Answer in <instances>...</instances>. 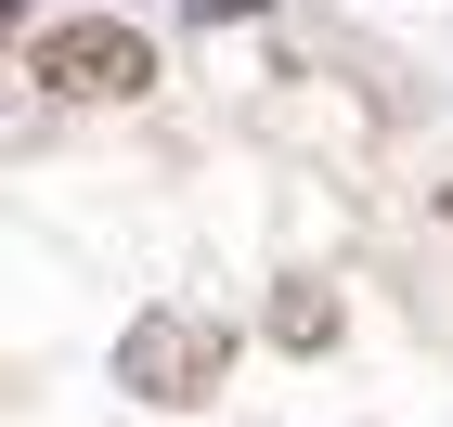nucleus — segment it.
Wrapping results in <instances>:
<instances>
[{
  "label": "nucleus",
  "mask_w": 453,
  "mask_h": 427,
  "mask_svg": "<svg viewBox=\"0 0 453 427\" xmlns=\"http://www.w3.org/2000/svg\"><path fill=\"white\" fill-rule=\"evenodd\" d=\"M27 78L52 104H130V91H156V39L117 27V13H65V27L27 39Z\"/></svg>",
  "instance_id": "2"
},
{
  "label": "nucleus",
  "mask_w": 453,
  "mask_h": 427,
  "mask_svg": "<svg viewBox=\"0 0 453 427\" xmlns=\"http://www.w3.org/2000/svg\"><path fill=\"white\" fill-rule=\"evenodd\" d=\"M220 376H234V324L181 311V298H156V311L117 337V389L156 401V415H195V401H220Z\"/></svg>",
  "instance_id": "1"
},
{
  "label": "nucleus",
  "mask_w": 453,
  "mask_h": 427,
  "mask_svg": "<svg viewBox=\"0 0 453 427\" xmlns=\"http://www.w3.org/2000/svg\"><path fill=\"white\" fill-rule=\"evenodd\" d=\"M273 337H285V350H324V337H337V298L285 285V298H273Z\"/></svg>",
  "instance_id": "3"
}]
</instances>
